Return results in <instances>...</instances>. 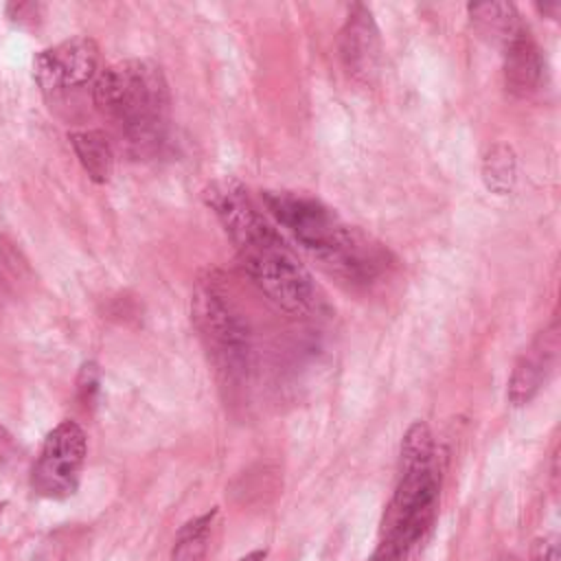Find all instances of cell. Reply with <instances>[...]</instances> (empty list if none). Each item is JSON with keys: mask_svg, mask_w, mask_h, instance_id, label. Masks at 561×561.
Listing matches in <instances>:
<instances>
[{"mask_svg": "<svg viewBox=\"0 0 561 561\" xmlns=\"http://www.w3.org/2000/svg\"><path fill=\"white\" fill-rule=\"evenodd\" d=\"M39 11H42L39 2H11V4H7L9 20L15 22L18 26L35 24L37 18H39Z\"/></svg>", "mask_w": 561, "mask_h": 561, "instance_id": "9a60e30c", "label": "cell"}, {"mask_svg": "<svg viewBox=\"0 0 561 561\" xmlns=\"http://www.w3.org/2000/svg\"><path fill=\"white\" fill-rule=\"evenodd\" d=\"M70 145L92 182L105 184L112 175L114 151L110 138L101 129H81L70 134Z\"/></svg>", "mask_w": 561, "mask_h": 561, "instance_id": "7c38bea8", "label": "cell"}, {"mask_svg": "<svg viewBox=\"0 0 561 561\" xmlns=\"http://www.w3.org/2000/svg\"><path fill=\"white\" fill-rule=\"evenodd\" d=\"M337 48L348 75L359 81H373L381 59V37L373 11L366 4L355 2L348 9L340 28Z\"/></svg>", "mask_w": 561, "mask_h": 561, "instance_id": "ba28073f", "label": "cell"}, {"mask_svg": "<svg viewBox=\"0 0 561 561\" xmlns=\"http://www.w3.org/2000/svg\"><path fill=\"white\" fill-rule=\"evenodd\" d=\"M92 101L136 151H153L164 140L171 92L156 61L123 59L103 68L92 83Z\"/></svg>", "mask_w": 561, "mask_h": 561, "instance_id": "277c9868", "label": "cell"}, {"mask_svg": "<svg viewBox=\"0 0 561 561\" xmlns=\"http://www.w3.org/2000/svg\"><path fill=\"white\" fill-rule=\"evenodd\" d=\"M482 180L484 186L495 195L513 191L517 180V158L511 145L495 142L482 156Z\"/></svg>", "mask_w": 561, "mask_h": 561, "instance_id": "4fadbf2b", "label": "cell"}, {"mask_svg": "<svg viewBox=\"0 0 561 561\" xmlns=\"http://www.w3.org/2000/svg\"><path fill=\"white\" fill-rule=\"evenodd\" d=\"M85 432L79 423L66 419L55 425L39 449L33 465L31 486L37 495L64 500L79 486V476L85 462Z\"/></svg>", "mask_w": 561, "mask_h": 561, "instance_id": "8992f818", "label": "cell"}, {"mask_svg": "<svg viewBox=\"0 0 561 561\" xmlns=\"http://www.w3.org/2000/svg\"><path fill=\"white\" fill-rule=\"evenodd\" d=\"M265 557H267V550L256 548V550H252V552H248V554L239 557L237 561H265Z\"/></svg>", "mask_w": 561, "mask_h": 561, "instance_id": "ffe728a7", "label": "cell"}, {"mask_svg": "<svg viewBox=\"0 0 561 561\" xmlns=\"http://www.w3.org/2000/svg\"><path fill=\"white\" fill-rule=\"evenodd\" d=\"M530 561H561V550L559 541L554 537H541L535 541Z\"/></svg>", "mask_w": 561, "mask_h": 561, "instance_id": "2e32d148", "label": "cell"}, {"mask_svg": "<svg viewBox=\"0 0 561 561\" xmlns=\"http://www.w3.org/2000/svg\"><path fill=\"white\" fill-rule=\"evenodd\" d=\"M204 199L224 226L252 283L287 313L313 311L318 291L311 274L248 188L234 178H221L206 186Z\"/></svg>", "mask_w": 561, "mask_h": 561, "instance_id": "6da1fadb", "label": "cell"}, {"mask_svg": "<svg viewBox=\"0 0 561 561\" xmlns=\"http://www.w3.org/2000/svg\"><path fill=\"white\" fill-rule=\"evenodd\" d=\"M15 456V440L9 434V430L0 421V462H7Z\"/></svg>", "mask_w": 561, "mask_h": 561, "instance_id": "ac0fdd59", "label": "cell"}, {"mask_svg": "<svg viewBox=\"0 0 561 561\" xmlns=\"http://www.w3.org/2000/svg\"><path fill=\"white\" fill-rule=\"evenodd\" d=\"M267 213L318 265L348 287H370L390 267V252L322 199L298 191H263Z\"/></svg>", "mask_w": 561, "mask_h": 561, "instance_id": "7a4b0ae2", "label": "cell"}, {"mask_svg": "<svg viewBox=\"0 0 561 561\" xmlns=\"http://www.w3.org/2000/svg\"><path fill=\"white\" fill-rule=\"evenodd\" d=\"M224 280L219 272H206L197 278L191 316L217 373L237 383L250 370L252 344L248 324Z\"/></svg>", "mask_w": 561, "mask_h": 561, "instance_id": "5b68a950", "label": "cell"}, {"mask_svg": "<svg viewBox=\"0 0 561 561\" xmlns=\"http://www.w3.org/2000/svg\"><path fill=\"white\" fill-rule=\"evenodd\" d=\"M559 355V324L552 320L537 337L530 342V346L522 353L517 359L511 379L506 397L513 405L528 403L548 381V377L554 370Z\"/></svg>", "mask_w": 561, "mask_h": 561, "instance_id": "9c48e42d", "label": "cell"}, {"mask_svg": "<svg viewBox=\"0 0 561 561\" xmlns=\"http://www.w3.org/2000/svg\"><path fill=\"white\" fill-rule=\"evenodd\" d=\"M500 48L506 90L519 99H528L539 92L546 81V59L528 24H522L513 35H508Z\"/></svg>", "mask_w": 561, "mask_h": 561, "instance_id": "30bf717a", "label": "cell"}, {"mask_svg": "<svg viewBox=\"0 0 561 561\" xmlns=\"http://www.w3.org/2000/svg\"><path fill=\"white\" fill-rule=\"evenodd\" d=\"M215 515H217V508H210L208 513L186 522L180 528L173 550H171V561H202L204 559Z\"/></svg>", "mask_w": 561, "mask_h": 561, "instance_id": "5bb4252c", "label": "cell"}, {"mask_svg": "<svg viewBox=\"0 0 561 561\" xmlns=\"http://www.w3.org/2000/svg\"><path fill=\"white\" fill-rule=\"evenodd\" d=\"M535 7H537V11H539L541 15H546V18H552V20H557V18H559V11H561V2H559V0L535 2Z\"/></svg>", "mask_w": 561, "mask_h": 561, "instance_id": "d6986e66", "label": "cell"}, {"mask_svg": "<svg viewBox=\"0 0 561 561\" xmlns=\"http://www.w3.org/2000/svg\"><path fill=\"white\" fill-rule=\"evenodd\" d=\"M467 11L476 31L497 46L524 24L517 7L511 2H471Z\"/></svg>", "mask_w": 561, "mask_h": 561, "instance_id": "8fae6325", "label": "cell"}, {"mask_svg": "<svg viewBox=\"0 0 561 561\" xmlns=\"http://www.w3.org/2000/svg\"><path fill=\"white\" fill-rule=\"evenodd\" d=\"M101 64L99 44L88 35L68 37L39 50L33 59V79L46 96L94 83Z\"/></svg>", "mask_w": 561, "mask_h": 561, "instance_id": "52a82bcc", "label": "cell"}, {"mask_svg": "<svg viewBox=\"0 0 561 561\" xmlns=\"http://www.w3.org/2000/svg\"><path fill=\"white\" fill-rule=\"evenodd\" d=\"M99 388V370L96 366L90 362L81 368V377H79V394L83 401H92V394Z\"/></svg>", "mask_w": 561, "mask_h": 561, "instance_id": "e0dca14e", "label": "cell"}, {"mask_svg": "<svg viewBox=\"0 0 561 561\" xmlns=\"http://www.w3.org/2000/svg\"><path fill=\"white\" fill-rule=\"evenodd\" d=\"M438 495L434 436L427 423L414 421L403 434L397 484L381 515L377 546L366 561H408L434 524Z\"/></svg>", "mask_w": 561, "mask_h": 561, "instance_id": "3957f363", "label": "cell"}]
</instances>
